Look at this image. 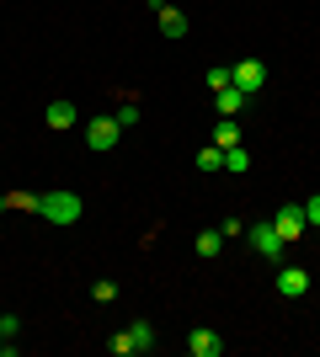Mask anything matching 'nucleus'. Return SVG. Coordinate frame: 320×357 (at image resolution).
Returning <instances> with one entry per match:
<instances>
[{
	"mask_svg": "<svg viewBox=\"0 0 320 357\" xmlns=\"http://www.w3.org/2000/svg\"><path fill=\"white\" fill-rule=\"evenodd\" d=\"M0 208H27V213H43L48 224H80L86 203H80L75 192L54 187V192H0Z\"/></svg>",
	"mask_w": 320,
	"mask_h": 357,
	"instance_id": "nucleus-1",
	"label": "nucleus"
},
{
	"mask_svg": "<svg viewBox=\"0 0 320 357\" xmlns=\"http://www.w3.org/2000/svg\"><path fill=\"white\" fill-rule=\"evenodd\" d=\"M245 240H251V245H257V251L267 256L273 267H283V256H289V240H283V235H277V229H273V219L251 224V229H245Z\"/></svg>",
	"mask_w": 320,
	"mask_h": 357,
	"instance_id": "nucleus-2",
	"label": "nucleus"
},
{
	"mask_svg": "<svg viewBox=\"0 0 320 357\" xmlns=\"http://www.w3.org/2000/svg\"><path fill=\"white\" fill-rule=\"evenodd\" d=\"M229 86H241L245 96H257V91L267 86V64H261V59H241V64H229Z\"/></svg>",
	"mask_w": 320,
	"mask_h": 357,
	"instance_id": "nucleus-3",
	"label": "nucleus"
},
{
	"mask_svg": "<svg viewBox=\"0 0 320 357\" xmlns=\"http://www.w3.org/2000/svg\"><path fill=\"white\" fill-rule=\"evenodd\" d=\"M118 134H123L118 118H91V123H86V144H91L96 155H107V149L118 144Z\"/></svg>",
	"mask_w": 320,
	"mask_h": 357,
	"instance_id": "nucleus-4",
	"label": "nucleus"
},
{
	"mask_svg": "<svg viewBox=\"0 0 320 357\" xmlns=\"http://www.w3.org/2000/svg\"><path fill=\"white\" fill-rule=\"evenodd\" d=\"M150 11H155V22H160V32L166 38H187V11H176V6H166V0H150Z\"/></svg>",
	"mask_w": 320,
	"mask_h": 357,
	"instance_id": "nucleus-5",
	"label": "nucleus"
},
{
	"mask_svg": "<svg viewBox=\"0 0 320 357\" xmlns=\"http://www.w3.org/2000/svg\"><path fill=\"white\" fill-rule=\"evenodd\" d=\"M273 229H277L283 240H299V235L310 229V224H305V203H289V208H277V213H273Z\"/></svg>",
	"mask_w": 320,
	"mask_h": 357,
	"instance_id": "nucleus-6",
	"label": "nucleus"
},
{
	"mask_svg": "<svg viewBox=\"0 0 320 357\" xmlns=\"http://www.w3.org/2000/svg\"><path fill=\"white\" fill-rule=\"evenodd\" d=\"M187 352H192V357H219V352H224V336L208 331V326H198L192 336H187Z\"/></svg>",
	"mask_w": 320,
	"mask_h": 357,
	"instance_id": "nucleus-7",
	"label": "nucleus"
},
{
	"mask_svg": "<svg viewBox=\"0 0 320 357\" xmlns=\"http://www.w3.org/2000/svg\"><path fill=\"white\" fill-rule=\"evenodd\" d=\"M277 294L283 298H305L310 294V272L305 267H277Z\"/></svg>",
	"mask_w": 320,
	"mask_h": 357,
	"instance_id": "nucleus-8",
	"label": "nucleus"
},
{
	"mask_svg": "<svg viewBox=\"0 0 320 357\" xmlns=\"http://www.w3.org/2000/svg\"><path fill=\"white\" fill-rule=\"evenodd\" d=\"M245 102H251V96H245L241 86H224V91H213V107H219V118H241V112H245Z\"/></svg>",
	"mask_w": 320,
	"mask_h": 357,
	"instance_id": "nucleus-9",
	"label": "nucleus"
},
{
	"mask_svg": "<svg viewBox=\"0 0 320 357\" xmlns=\"http://www.w3.org/2000/svg\"><path fill=\"white\" fill-rule=\"evenodd\" d=\"M43 123L48 128H75V102H48Z\"/></svg>",
	"mask_w": 320,
	"mask_h": 357,
	"instance_id": "nucleus-10",
	"label": "nucleus"
},
{
	"mask_svg": "<svg viewBox=\"0 0 320 357\" xmlns=\"http://www.w3.org/2000/svg\"><path fill=\"white\" fill-rule=\"evenodd\" d=\"M241 134H245V128H241V118H219V123H213V144H219V149L241 144Z\"/></svg>",
	"mask_w": 320,
	"mask_h": 357,
	"instance_id": "nucleus-11",
	"label": "nucleus"
},
{
	"mask_svg": "<svg viewBox=\"0 0 320 357\" xmlns=\"http://www.w3.org/2000/svg\"><path fill=\"white\" fill-rule=\"evenodd\" d=\"M128 336H134V352H155V326H150V320H134Z\"/></svg>",
	"mask_w": 320,
	"mask_h": 357,
	"instance_id": "nucleus-12",
	"label": "nucleus"
},
{
	"mask_svg": "<svg viewBox=\"0 0 320 357\" xmlns=\"http://www.w3.org/2000/svg\"><path fill=\"white\" fill-rule=\"evenodd\" d=\"M198 165H203V171H224V149H219V144L208 139V144L198 149Z\"/></svg>",
	"mask_w": 320,
	"mask_h": 357,
	"instance_id": "nucleus-13",
	"label": "nucleus"
},
{
	"mask_svg": "<svg viewBox=\"0 0 320 357\" xmlns=\"http://www.w3.org/2000/svg\"><path fill=\"white\" fill-rule=\"evenodd\" d=\"M224 251V229H203L198 235V256H219Z\"/></svg>",
	"mask_w": 320,
	"mask_h": 357,
	"instance_id": "nucleus-14",
	"label": "nucleus"
},
{
	"mask_svg": "<svg viewBox=\"0 0 320 357\" xmlns=\"http://www.w3.org/2000/svg\"><path fill=\"white\" fill-rule=\"evenodd\" d=\"M107 352H112V357H134V336H128V331L107 336Z\"/></svg>",
	"mask_w": 320,
	"mask_h": 357,
	"instance_id": "nucleus-15",
	"label": "nucleus"
},
{
	"mask_svg": "<svg viewBox=\"0 0 320 357\" xmlns=\"http://www.w3.org/2000/svg\"><path fill=\"white\" fill-rule=\"evenodd\" d=\"M224 171H251V155H245L241 144H229L224 149Z\"/></svg>",
	"mask_w": 320,
	"mask_h": 357,
	"instance_id": "nucleus-16",
	"label": "nucleus"
},
{
	"mask_svg": "<svg viewBox=\"0 0 320 357\" xmlns=\"http://www.w3.org/2000/svg\"><path fill=\"white\" fill-rule=\"evenodd\" d=\"M91 298H96V304H112V298H118V283H112V278H96V283H91Z\"/></svg>",
	"mask_w": 320,
	"mask_h": 357,
	"instance_id": "nucleus-17",
	"label": "nucleus"
},
{
	"mask_svg": "<svg viewBox=\"0 0 320 357\" xmlns=\"http://www.w3.org/2000/svg\"><path fill=\"white\" fill-rule=\"evenodd\" d=\"M229 86V64H213L208 70V91H224Z\"/></svg>",
	"mask_w": 320,
	"mask_h": 357,
	"instance_id": "nucleus-18",
	"label": "nucleus"
},
{
	"mask_svg": "<svg viewBox=\"0 0 320 357\" xmlns=\"http://www.w3.org/2000/svg\"><path fill=\"white\" fill-rule=\"evenodd\" d=\"M305 224H310V229H320V192L305 197Z\"/></svg>",
	"mask_w": 320,
	"mask_h": 357,
	"instance_id": "nucleus-19",
	"label": "nucleus"
},
{
	"mask_svg": "<svg viewBox=\"0 0 320 357\" xmlns=\"http://www.w3.org/2000/svg\"><path fill=\"white\" fill-rule=\"evenodd\" d=\"M118 123H123V128H134V123H139V102H123L118 107Z\"/></svg>",
	"mask_w": 320,
	"mask_h": 357,
	"instance_id": "nucleus-20",
	"label": "nucleus"
},
{
	"mask_svg": "<svg viewBox=\"0 0 320 357\" xmlns=\"http://www.w3.org/2000/svg\"><path fill=\"white\" fill-rule=\"evenodd\" d=\"M16 331H22V320H16V314H0V336H16Z\"/></svg>",
	"mask_w": 320,
	"mask_h": 357,
	"instance_id": "nucleus-21",
	"label": "nucleus"
}]
</instances>
